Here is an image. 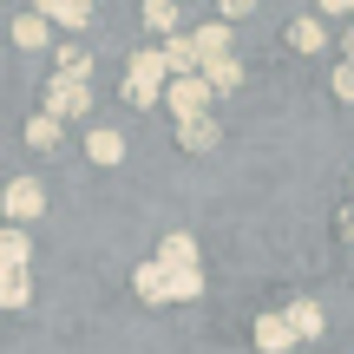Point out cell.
Returning <instances> with one entry per match:
<instances>
[{
	"mask_svg": "<svg viewBox=\"0 0 354 354\" xmlns=\"http://www.w3.org/2000/svg\"><path fill=\"white\" fill-rule=\"evenodd\" d=\"M33 302V276L26 269H0V308H26Z\"/></svg>",
	"mask_w": 354,
	"mask_h": 354,
	"instance_id": "17",
	"label": "cell"
},
{
	"mask_svg": "<svg viewBox=\"0 0 354 354\" xmlns=\"http://www.w3.org/2000/svg\"><path fill=\"white\" fill-rule=\"evenodd\" d=\"M33 263V236H26V230H0V269H26Z\"/></svg>",
	"mask_w": 354,
	"mask_h": 354,
	"instance_id": "14",
	"label": "cell"
},
{
	"mask_svg": "<svg viewBox=\"0 0 354 354\" xmlns=\"http://www.w3.org/2000/svg\"><path fill=\"white\" fill-rule=\"evenodd\" d=\"M46 26H66V33H79V26H92V0H46Z\"/></svg>",
	"mask_w": 354,
	"mask_h": 354,
	"instance_id": "12",
	"label": "cell"
},
{
	"mask_svg": "<svg viewBox=\"0 0 354 354\" xmlns=\"http://www.w3.org/2000/svg\"><path fill=\"white\" fill-rule=\"evenodd\" d=\"M138 20L151 26V33H165V39L177 33V7H171V0H145V7H138Z\"/></svg>",
	"mask_w": 354,
	"mask_h": 354,
	"instance_id": "21",
	"label": "cell"
},
{
	"mask_svg": "<svg viewBox=\"0 0 354 354\" xmlns=\"http://www.w3.org/2000/svg\"><path fill=\"white\" fill-rule=\"evenodd\" d=\"M165 86H171L165 53H158V46L131 53V66H125V99H131V105H158V99H165Z\"/></svg>",
	"mask_w": 354,
	"mask_h": 354,
	"instance_id": "1",
	"label": "cell"
},
{
	"mask_svg": "<svg viewBox=\"0 0 354 354\" xmlns=\"http://www.w3.org/2000/svg\"><path fill=\"white\" fill-rule=\"evenodd\" d=\"M216 138H223L216 118H190V125H177V145H184V151H216Z\"/></svg>",
	"mask_w": 354,
	"mask_h": 354,
	"instance_id": "16",
	"label": "cell"
},
{
	"mask_svg": "<svg viewBox=\"0 0 354 354\" xmlns=\"http://www.w3.org/2000/svg\"><path fill=\"white\" fill-rule=\"evenodd\" d=\"M59 131H66V125H53L46 112L26 118V145H33V151H59Z\"/></svg>",
	"mask_w": 354,
	"mask_h": 354,
	"instance_id": "20",
	"label": "cell"
},
{
	"mask_svg": "<svg viewBox=\"0 0 354 354\" xmlns=\"http://www.w3.org/2000/svg\"><path fill=\"white\" fill-rule=\"evenodd\" d=\"M289 46H295V53H322V46H328L322 13H295V20H289Z\"/></svg>",
	"mask_w": 354,
	"mask_h": 354,
	"instance_id": "10",
	"label": "cell"
},
{
	"mask_svg": "<svg viewBox=\"0 0 354 354\" xmlns=\"http://www.w3.org/2000/svg\"><path fill=\"white\" fill-rule=\"evenodd\" d=\"M53 79H73V86H92V53H86V46H66V53H59V73H53Z\"/></svg>",
	"mask_w": 354,
	"mask_h": 354,
	"instance_id": "19",
	"label": "cell"
},
{
	"mask_svg": "<svg viewBox=\"0 0 354 354\" xmlns=\"http://www.w3.org/2000/svg\"><path fill=\"white\" fill-rule=\"evenodd\" d=\"M86 158H92V165H105V171L125 165V131H118V125H92L86 131Z\"/></svg>",
	"mask_w": 354,
	"mask_h": 354,
	"instance_id": "6",
	"label": "cell"
},
{
	"mask_svg": "<svg viewBox=\"0 0 354 354\" xmlns=\"http://www.w3.org/2000/svg\"><path fill=\"white\" fill-rule=\"evenodd\" d=\"M158 53H165V73H171V79H190V73H197V46H190L184 33H171Z\"/></svg>",
	"mask_w": 354,
	"mask_h": 354,
	"instance_id": "13",
	"label": "cell"
},
{
	"mask_svg": "<svg viewBox=\"0 0 354 354\" xmlns=\"http://www.w3.org/2000/svg\"><path fill=\"white\" fill-rule=\"evenodd\" d=\"M0 210H7L13 230L39 223V216H46V184H39V177H7V184H0Z\"/></svg>",
	"mask_w": 354,
	"mask_h": 354,
	"instance_id": "2",
	"label": "cell"
},
{
	"mask_svg": "<svg viewBox=\"0 0 354 354\" xmlns=\"http://www.w3.org/2000/svg\"><path fill=\"white\" fill-rule=\"evenodd\" d=\"M282 315H289L295 342H322V328H328V315H322V302H289Z\"/></svg>",
	"mask_w": 354,
	"mask_h": 354,
	"instance_id": "11",
	"label": "cell"
},
{
	"mask_svg": "<svg viewBox=\"0 0 354 354\" xmlns=\"http://www.w3.org/2000/svg\"><path fill=\"white\" fill-rule=\"evenodd\" d=\"M203 86H210L216 99H223V92H236V86H243V66H236V53H230V59H216V66H203Z\"/></svg>",
	"mask_w": 354,
	"mask_h": 354,
	"instance_id": "18",
	"label": "cell"
},
{
	"mask_svg": "<svg viewBox=\"0 0 354 354\" xmlns=\"http://www.w3.org/2000/svg\"><path fill=\"white\" fill-rule=\"evenodd\" d=\"M92 112V86H73V79H46V118L53 125H73V118Z\"/></svg>",
	"mask_w": 354,
	"mask_h": 354,
	"instance_id": "4",
	"label": "cell"
},
{
	"mask_svg": "<svg viewBox=\"0 0 354 354\" xmlns=\"http://www.w3.org/2000/svg\"><path fill=\"white\" fill-rule=\"evenodd\" d=\"M256 348H263V354H289L295 348L289 315H256Z\"/></svg>",
	"mask_w": 354,
	"mask_h": 354,
	"instance_id": "9",
	"label": "cell"
},
{
	"mask_svg": "<svg viewBox=\"0 0 354 354\" xmlns=\"http://www.w3.org/2000/svg\"><path fill=\"white\" fill-rule=\"evenodd\" d=\"M210 99H216V92L203 86V73L171 79V86H165V105H171V118H177V125H190V118H210Z\"/></svg>",
	"mask_w": 354,
	"mask_h": 354,
	"instance_id": "3",
	"label": "cell"
},
{
	"mask_svg": "<svg viewBox=\"0 0 354 354\" xmlns=\"http://www.w3.org/2000/svg\"><path fill=\"white\" fill-rule=\"evenodd\" d=\"M165 276H184V269H197V236L190 230H165V243H158V256H151Z\"/></svg>",
	"mask_w": 354,
	"mask_h": 354,
	"instance_id": "5",
	"label": "cell"
},
{
	"mask_svg": "<svg viewBox=\"0 0 354 354\" xmlns=\"http://www.w3.org/2000/svg\"><path fill=\"white\" fill-rule=\"evenodd\" d=\"M46 39H53V26H46V13H39V7L13 13V46H20V53H39Z\"/></svg>",
	"mask_w": 354,
	"mask_h": 354,
	"instance_id": "8",
	"label": "cell"
},
{
	"mask_svg": "<svg viewBox=\"0 0 354 354\" xmlns=\"http://www.w3.org/2000/svg\"><path fill=\"white\" fill-rule=\"evenodd\" d=\"M342 236L354 243V203H348V210H342Z\"/></svg>",
	"mask_w": 354,
	"mask_h": 354,
	"instance_id": "24",
	"label": "cell"
},
{
	"mask_svg": "<svg viewBox=\"0 0 354 354\" xmlns=\"http://www.w3.org/2000/svg\"><path fill=\"white\" fill-rule=\"evenodd\" d=\"M171 282V302H197L203 295V269H184V276H165Z\"/></svg>",
	"mask_w": 354,
	"mask_h": 354,
	"instance_id": "22",
	"label": "cell"
},
{
	"mask_svg": "<svg viewBox=\"0 0 354 354\" xmlns=\"http://www.w3.org/2000/svg\"><path fill=\"white\" fill-rule=\"evenodd\" d=\"M190 46H197V73H203V66H216V59H230V20L197 26V33H190Z\"/></svg>",
	"mask_w": 354,
	"mask_h": 354,
	"instance_id": "7",
	"label": "cell"
},
{
	"mask_svg": "<svg viewBox=\"0 0 354 354\" xmlns=\"http://www.w3.org/2000/svg\"><path fill=\"white\" fill-rule=\"evenodd\" d=\"M131 289H138V302H171V282H165V269L158 263H138V276H131Z\"/></svg>",
	"mask_w": 354,
	"mask_h": 354,
	"instance_id": "15",
	"label": "cell"
},
{
	"mask_svg": "<svg viewBox=\"0 0 354 354\" xmlns=\"http://www.w3.org/2000/svg\"><path fill=\"white\" fill-rule=\"evenodd\" d=\"M348 66H354V26H348Z\"/></svg>",
	"mask_w": 354,
	"mask_h": 354,
	"instance_id": "25",
	"label": "cell"
},
{
	"mask_svg": "<svg viewBox=\"0 0 354 354\" xmlns=\"http://www.w3.org/2000/svg\"><path fill=\"white\" fill-rule=\"evenodd\" d=\"M335 99H342V105H354V66H348V59L335 66Z\"/></svg>",
	"mask_w": 354,
	"mask_h": 354,
	"instance_id": "23",
	"label": "cell"
}]
</instances>
